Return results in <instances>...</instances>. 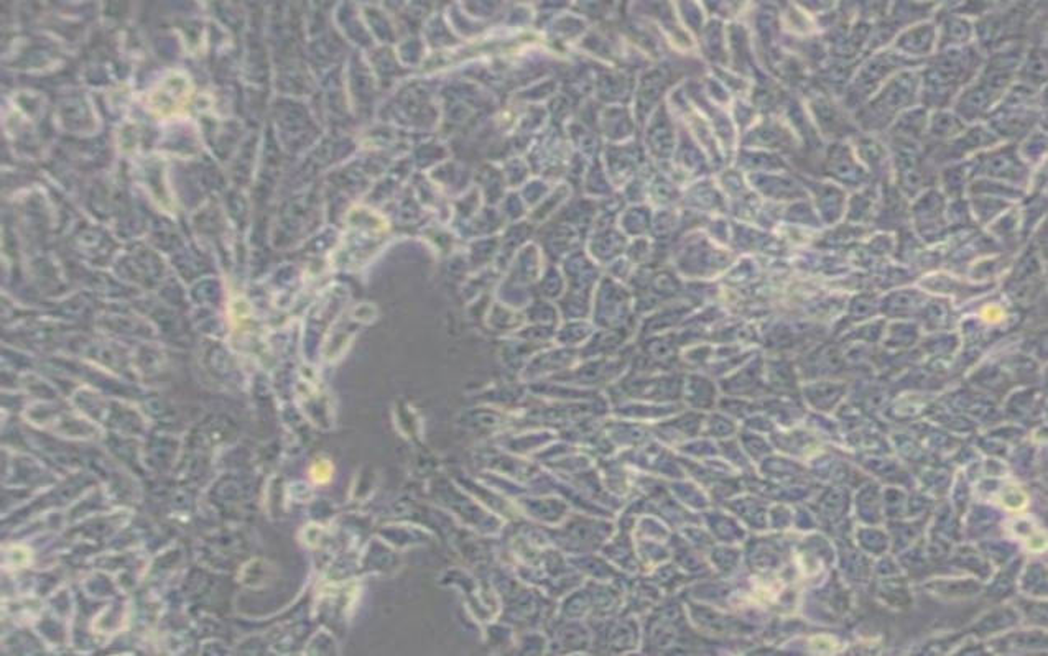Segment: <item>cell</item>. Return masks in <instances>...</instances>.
Instances as JSON below:
<instances>
[{
  "label": "cell",
  "instance_id": "6da1fadb",
  "mask_svg": "<svg viewBox=\"0 0 1048 656\" xmlns=\"http://www.w3.org/2000/svg\"><path fill=\"white\" fill-rule=\"evenodd\" d=\"M983 64V56L973 46L943 50L920 76V97L923 106L943 111L958 94L960 87L973 79Z\"/></svg>",
  "mask_w": 1048,
  "mask_h": 656
},
{
  "label": "cell",
  "instance_id": "7a4b0ae2",
  "mask_svg": "<svg viewBox=\"0 0 1048 656\" xmlns=\"http://www.w3.org/2000/svg\"><path fill=\"white\" fill-rule=\"evenodd\" d=\"M920 97V76L900 73L879 94L856 111V122L866 132H882L890 127L898 114L912 109Z\"/></svg>",
  "mask_w": 1048,
  "mask_h": 656
},
{
  "label": "cell",
  "instance_id": "3957f363",
  "mask_svg": "<svg viewBox=\"0 0 1048 656\" xmlns=\"http://www.w3.org/2000/svg\"><path fill=\"white\" fill-rule=\"evenodd\" d=\"M890 149L894 157L892 163L897 173L898 188L909 194L910 198H915L935 180L927 153L921 152V145L917 142L904 138L890 137Z\"/></svg>",
  "mask_w": 1048,
  "mask_h": 656
},
{
  "label": "cell",
  "instance_id": "277c9868",
  "mask_svg": "<svg viewBox=\"0 0 1048 656\" xmlns=\"http://www.w3.org/2000/svg\"><path fill=\"white\" fill-rule=\"evenodd\" d=\"M905 64H913L909 58H904L900 53H879L869 58L864 66L857 71L851 86L847 87L845 95V106L857 111L866 104V99L876 93L879 86L888 79L892 73L898 71Z\"/></svg>",
  "mask_w": 1048,
  "mask_h": 656
},
{
  "label": "cell",
  "instance_id": "5b68a950",
  "mask_svg": "<svg viewBox=\"0 0 1048 656\" xmlns=\"http://www.w3.org/2000/svg\"><path fill=\"white\" fill-rule=\"evenodd\" d=\"M970 163L971 178L979 175L987 180L1001 181L1022 188L1028 180V168L1026 161L1019 157L1017 147L1004 145L1001 149L986 152L983 155L974 157Z\"/></svg>",
  "mask_w": 1048,
  "mask_h": 656
},
{
  "label": "cell",
  "instance_id": "8992f818",
  "mask_svg": "<svg viewBox=\"0 0 1048 656\" xmlns=\"http://www.w3.org/2000/svg\"><path fill=\"white\" fill-rule=\"evenodd\" d=\"M997 142H999V138L995 137L989 127L974 126L971 128H964L958 137L952 138L940 145H933L935 153H931V161L953 165V163L968 159L971 153L979 149L993 147ZM933 147H929V149H933Z\"/></svg>",
  "mask_w": 1048,
  "mask_h": 656
},
{
  "label": "cell",
  "instance_id": "52a82bcc",
  "mask_svg": "<svg viewBox=\"0 0 1048 656\" xmlns=\"http://www.w3.org/2000/svg\"><path fill=\"white\" fill-rule=\"evenodd\" d=\"M946 201L940 191L929 190L921 193L913 204L912 216L917 226L920 237L927 242H935L946 231Z\"/></svg>",
  "mask_w": 1048,
  "mask_h": 656
},
{
  "label": "cell",
  "instance_id": "ba28073f",
  "mask_svg": "<svg viewBox=\"0 0 1048 656\" xmlns=\"http://www.w3.org/2000/svg\"><path fill=\"white\" fill-rule=\"evenodd\" d=\"M1037 114L1030 107H997L989 117V130L999 138H1022L1032 130L1037 122Z\"/></svg>",
  "mask_w": 1048,
  "mask_h": 656
},
{
  "label": "cell",
  "instance_id": "9c48e42d",
  "mask_svg": "<svg viewBox=\"0 0 1048 656\" xmlns=\"http://www.w3.org/2000/svg\"><path fill=\"white\" fill-rule=\"evenodd\" d=\"M999 99L1003 97H999L978 79L974 85L966 87L962 94L958 95L954 102V114L960 117L962 122L981 120L995 109Z\"/></svg>",
  "mask_w": 1048,
  "mask_h": 656
},
{
  "label": "cell",
  "instance_id": "30bf717a",
  "mask_svg": "<svg viewBox=\"0 0 1048 656\" xmlns=\"http://www.w3.org/2000/svg\"><path fill=\"white\" fill-rule=\"evenodd\" d=\"M828 168L836 180L849 188H861L869 180V173L859 165L855 152L847 144L834 145L828 160Z\"/></svg>",
  "mask_w": 1048,
  "mask_h": 656
},
{
  "label": "cell",
  "instance_id": "8fae6325",
  "mask_svg": "<svg viewBox=\"0 0 1048 656\" xmlns=\"http://www.w3.org/2000/svg\"><path fill=\"white\" fill-rule=\"evenodd\" d=\"M1019 23L1020 20H1019L1017 12H999V13L986 15L976 25L979 45L983 46L984 50L995 48L999 45V42H1005L1009 35H1014V32L1019 29L1017 27Z\"/></svg>",
  "mask_w": 1048,
  "mask_h": 656
},
{
  "label": "cell",
  "instance_id": "7c38bea8",
  "mask_svg": "<svg viewBox=\"0 0 1048 656\" xmlns=\"http://www.w3.org/2000/svg\"><path fill=\"white\" fill-rule=\"evenodd\" d=\"M937 42V29L931 23H921L902 33L896 43V50L900 54L909 56H923L930 54Z\"/></svg>",
  "mask_w": 1048,
  "mask_h": 656
},
{
  "label": "cell",
  "instance_id": "4fadbf2b",
  "mask_svg": "<svg viewBox=\"0 0 1048 656\" xmlns=\"http://www.w3.org/2000/svg\"><path fill=\"white\" fill-rule=\"evenodd\" d=\"M927 127H929L927 109L925 107H915V109H909V111L902 112L894 120V124L890 127V137L904 138V140H910V142L920 144L921 138L925 135Z\"/></svg>",
  "mask_w": 1048,
  "mask_h": 656
},
{
  "label": "cell",
  "instance_id": "5bb4252c",
  "mask_svg": "<svg viewBox=\"0 0 1048 656\" xmlns=\"http://www.w3.org/2000/svg\"><path fill=\"white\" fill-rule=\"evenodd\" d=\"M940 23V46L938 50H950V48H960L964 43L970 42L971 35H973V27L970 25V21L964 20L960 15H956L954 12H948L943 17L938 19Z\"/></svg>",
  "mask_w": 1048,
  "mask_h": 656
},
{
  "label": "cell",
  "instance_id": "9a60e30c",
  "mask_svg": "<svg viewBox=\"0 0 1048 656\" xmlns=\"http://www.w3.org/2000/svg\"><path fill=\"white\" fill-rule=\"evenodd\" d=\"M964 128H966L964 122L956 114L948 112V111H935V114L929 120V127H927L929 138L933 142L930 147L940 145L952 138L958 137Z\"/></svg>",
  "mask_w": 1048,
  "mask_h": 656
},
{
  "label": "cell",
  "instance_id": "2e32d148",
  "mask_svg": "<svg viewBox=\"0 0 1048 656\" xmlns=\"http://www.w3.org/2000/svg\"><path fill=\"white\" fill-rule=\"evenodd\" d=\"M1019 78L1022 85L1027 87H1040L1047 78V54L1040 46L1032 48L1027 56L1022 58Z\"/></svg>",
  "mask_w": 1048,
  "mask_h": 656
},
{
  "label": "cell",
  "instance_id": "e0dca14e",
  "mask_svg": "<svg viewBox=\"0 0 1048 656\" xmlns=\"http://www.w3.org/2000/svg\"><path fill=\"white\" fill-rule=\"evenodd\" d=\"M856 149H857V155L866 163L871 173L879 175V176H884V175L888 176L890 160H888V150L882 147V144H879L872 137H863L857 140Z\"/></svg>",
  "mask_w": 1048,
  "mask_h": 656
},
{
  "label": "cell",
  "instance_id": "ac0fdd59",
  "mask_svg": "<svg viewBox=\"0 0 1048 656\" xmlns=\"http://www.w3.org/2000/svg\"><path fill=\"white\" fill-rule=\"evenodd\" d=\"M879 217L876 223L880 226L886 224H900L905 219H909V212H907V206L904 201V196L898 193L897 190L892 188H886L882 193L880 198V206H879Z\"/></svg>",
  "mask_w": 1048,
  "mask_h": 656
},
{
  "label": "cell",
  "instance_id": "d6986e66",
  "mask_svg": "<svg viewBox=\"0 0 1048 656\" xmlns=\"http://www.w3.org/2000/svg\"><path fill=\"white\" fill-rule=\"evenodd\" d=\"M971 180V169H970V163H953L950 167L943 169L941 173V184L945 194L952 200H962L964 191L968 188Z\"/></svg>",
  "mask_w": 1048,
  "mask_h": 656
},
{
  "label": "cell",
  "instance_id": "ffe728a7",
  "mask_svg": "<svg viewBox=\"0 0 1048 656\" xmlns=\"http://www.w3.org/2000/svg\"><path fill=\"white\" fill-rule=\"evenodd\" d=\"M968 188L973 196H989V198H999V200H1005V201L1024 196L1022 188H1017V186L1001 183V181L987 180V178L971 180Z\"/></svg>",
  "mask_w": 1048,
  "mask_h": 656
},
{
  "label": "cell",
  "instance_id": "44dd1931",
  "mask_svg": "<svg viewBox=\"0 0 1048 656\" xmlns=\"http://www.w3.org/2000/svg\"><path fill=\"white\" fill-rule=\"evenodd\" d=\"M1011 206V202L1005 200H999V198H989V196H973L970 209L973 214V219L976 217L979 223H989L995 217H997L1001 212L1004 211Z\"/></svg>",
  "mask_w": 1048,
  "mask_h": 656
},
{
  "label": "cell",
  "instance_id": "7402d4cb",
  "mask_svg": "<svg viewBox=\"0 0 1048 656\" xmlns=\"http://www.w3.org/2000/svg\"><path fill=\"white\" fill-rule=\"evenodd\" d=\"M876 201V188L864 190L863 193L856 194V196H853V200H851V204H849L847 219L849 221H855V223H866L867 219H871V214H874Z\"/></svg>",
  "mask_w": 1048,
  "mask_h": 656
},
{
  "label": "cell",
  "instance_id": "603a6c76",
  "mask_svg": "<svg viewBox=\"0 0 1048 656\" xmlns=\"http://www.w3.org/2000/svg\"><path fill=\"white\" fill-rule=\"evenodd\" d=\"M945 217H946V224L950 221V224L956 226V227L973 223V214L970 209V204L962 200H954L952 206L946 208Z\"/></svg>",
  "mask_w": 1048,
  "mask_h": 656
},
{
  "label": "cell",
  "instance_id": "cb8c5ba5",
  "mask_svg": "<svg viewBox=\"0 0 1048 656\" xmlns=\"http://www.w3.org/2000/svg\"><path fill=\"white\" fill-rule=\"evenodd\" d=\"M1045 135L1044 134H1034L1027 138L1022 152H1024V161L1027 160H1037L1044 152H1045Z\"/></svg>",
  "mask_w": 1048,
  "mask_h": 656
},
{
  "label": "cell",
  "instance_id": "d4e9b609",
  "mask_svg": "<svg viewBox=\"0 0 1048 656\" xmlns=\"http://www.w3.org/2000/svg\"><path fill=\"white\" fill-rule=\"evenodd\" d=\"M1017 223L1019 221H1017L1016 212H1009V214H1005V216L1001 217V221H997L993 226V231L1001 239H1009V237H1012V234L1016 233Z\"/></svg>",
  "mask_w": 1048,
  "mask_h": 656
}]
</instances>
